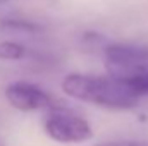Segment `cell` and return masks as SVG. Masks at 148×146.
<instances>
[{
    "label": "cell",
    "mask_w": 148,
    "mask_h": 146,
    "mask_svg": "<svg viewBox=\"0 0 148 146\" xmlns=\"http://www.w3.org/2000/svg\"><path fill=\"white\" fill-rule=\"evenodd\" d=\"M95 146H148V141H134V139H121V141H105Z\"/></svg>",
    "instance_id": "cell-7"
},
{
    "label": "cell",
    "mask_w": 148,
    "mask_h": 146,
    "mask_svg": "<svg viewBox=\"0 0 148 146\" xmlns=\"http://www.w3.org/2000/svg\"><path fill=\"white\" fill-rule=\"evenodd\" d=\"M105 71L124 86L148 74V46L112 43L103 50Z\"/></svg>",
    "instance_id": "cell-2"
},
{
    "label": "cell",
    "mask_w": 148,
    "mask_h": 146,
    "mask_svg": "<svg viewBox=\"0 0 148 146\" xmlns=\"http://www.w3.org/2000/svg\"><path fill=\"white\" fill-rule=\"evenodd\" d=\"M26 57V46L17 41H0V60H23Z\"/></svg>",
    "instance_id": "cell-5"
},
{
    "label": "cell",
    "mask_w": 148,
    "mask_h": 146,
    "mask_svg": "<svg viewBox=\"0 0 148 146\" xmlns=\"http://www.w3.org/2000/svg\"><path fill=\"white\" fill-rule=\"evenodd\" d=\"M2 2H5V0H0V3H2Z\"/></svg>",
    "instance_id": "cell-9"
},
{
    "label": "cell",
    "mask_w": 148,
    "mask_h": 146,
    "mask_svg": "<svg viewBox=\"0 0 148 146\" xmlns=\"http://www.w3.org/2000/svg\"><path fill=\"white\" fill-rule=\"evenodd\" d=\"M5 98L12 108L19 112H36V110H55L62 105L47 93L41 86L29 81H14L5 88Z\"/></svg>",
    "instance_id": "cell-4"
},
{
    "label": "cell",
    "mask_w": 148,
    "mask_h": 146,
    "mask_svg": "<svg viewBox=\"0 0 148 146\" xmlns=\"http://www.w3.org/2000/svg\"><path fill=\"white\" fill-rule=\"evenodd\" d=\"M60 88L64 95L73 100L86 102L97 107L112 110H127L134 108L140 102L121 81L112 76H93V74H67Z\"/></svg>",
    "instance_id": "cell-1"
},
{
    "label": "cell",
    "mask_w": 148,
    "mask_h": 146,
    "mask_svg": "<svg viewBox=\"0 0 148 146\" xmlns=\"http://www.w3.org/2000/svg\"><path fill=\"white\" fill-rule=\"evenodd\" d=\"M2 28L10 29V31H19V33H38V31H41V26H38L36 23L26 21V19H3Z\"/></svg>",
    "instance_id": "cell-6"
},
{
    "label": "cell",
    "mask_w": 148,
    "mask_h": 146,
    "mask_svg": "<svg viewBox=\"0 0 148 146\" xmlns=\"http://www.w3.org/2000/svg\"><path fill=\"white\" fill-rule=\"evenodd\" d=\"M0 146H5V145H3V141H2V139H0Z\"/></svg>",
    "instance_id": "cell-8"
},
{
    "label": "cell",
    "mask_w": 148,
    "mask_h": 146,
    "mask_svg": "<svg viewBox=\"0 0 148 146\" xmlns=\"http://www.w3.org/2000/svg\"><path fill=\"white\" fill-rule=\"evenodd\" d=\"M43 131L52 141L60 145H79L93 138L91 124L64 107L48 112L43 120Z\"/></svg>",
    "instance_id": "cell-3"
}]
</instances>
